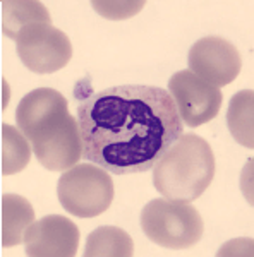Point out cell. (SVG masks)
<instances>
[{
	"mask_svg": "<svg viewBox=\"0 0 254 257\" xmlns=\"http://www.w3.org/2000/svg\"><path fill=\"white\" fill-rule=\"evenodd\" d=\"M77 245L76 223L59 214L38 219L24 233V247L30 257H74Z\"/></svg>",
	"mask_w": 254,
	"mask_h": 257,
	"instance_id": "9c48e42d",
	"label": "cell"
},
{
	"mask_svg": "<svg viewBox=\"0 0 254 257\" xmlns=\"http://www.w3.org/2000/svg\"><path fill=\"white\" fill-rule=\"evenodd\" d=\"M134 243L127 231L117 226H100L88 235L84 257H131Z\"/></svg>",
	"mask_w": 254,
	"mask_h": 257,
	"instance_id": "4fadbf2b",
	"label": "cell"
},
{
	"mask_svg": "<svg viewBox=\"0 0 254 257\" xmlns=\"http://www.w3.org/2000/svg\"><path fill=\"white\" fill-rule=\"evenodd\" d=\"M21 62L35 74H52L72 59V45L64 31L52 24L35 23L23 28L16 38Z\"/></svg>",
	"mask_w": 254,
	"mask_h": 257,
	"instance_id": "5b68a950",
	"label": "cell"
},
{
	"mask_svg": "<svg viewBox=\"0 0 254 257\" xmlns=\"http://www.w3.org/2000/svg\"><path fill=\"white\" fill-rule=\"evenodd\" d=\"M41 167L50 172H62L76 167L82 158V139L77 118L69 115L53 132L31 144Z\"/></svg>",
	"mask_w": 254,
	"mask_h": 257,
	"instance_id": "30bf717a",
	"label": "cell"
},
{
	"mask_svg": "<svg viewBox=\"0 0 254 257\" xmlns=\"http://www.w3.org/2000/svg\"><path fill=\"white\" fill-rule=\"evenodd\" d=\"M82 156L114 175L151 170L182 136L170 93L156 86H114L77 105Z\"/></svg>",
	"mask_w": 254,
	"mask_h": 257,
	"instance_id": "6da1fadb",
	"label": "cell"
},
{
	"mask_svg": "<svg viewBox=\"0 0 254 257\" xmlns=\"http://www.w3.org/2000/svg\"><path fill=\"white\" fill-rule=\"evenodd\" d=\"M69 115L64 94L50 88L33 89L21 99L16 110L18 128L31 144L55 131Z\"/></svg>",
	"mask_w": 254,
	"mask_h": 257,
	"instance_id": "ba28073f",
	"label": "cell"
},
{
	"mask_svg": "<svg viewBox=\"0 0 254 257\" xmlns=\"http://www.w3.org/2000/svg\"><path fill=\"white\" fill-rule=\"evenodd\" d=\"M189 70L196 77L215 88L230 84L240 74V53L230 41L220 36H206L189 50Z\"/></svg>",
	"mask_w": 254,
	"mask_h": 257,
	"instance_id": "52a82bcc",
	"label": "cell"
},
{
	"mask_svg": "<svg viewBox=\"0 0 254 257\" xmlns=\"http://www.w3.org/2000/svg\"><path fill=\"white\" fill-rule=\"evenodd\" d=\"M35 223L33 206L23 196L6 194L2 197V245L14 247L24 242V233Z\"/></svg>",
	"mask_w": 254,
	"mask_h": 257,
	"instance_id": "8fae6325",
	"label": "cell"
},
{
	"mask_svg": "<svg viewBox=\"0 0 254 257\" xmlns=\"http://www.w3.org/2000/svg\"><path fill=\"white\" fill-rule=\"evenodd\" d=\"M95 11L102 14L107 19H127L136 16L137 12L146 6L143 0H134V2H127V0H119V2H107V0H95L91 2Z\"/></svg>",
	"mask_w": 254,
	"mask_h": 257,
	"instance_id": "2e32d148",
	"label": "cell"
},
{
	"mask_svg": "<svg viewBox=\"0 0 254 257\" xmlns=\"http://www.w3.org/2000/svg\"><path fill=\"white\" fill-rule=\"evenodd\" d=\"M31 160L30 141L19 128L2 125V175H14L23 172Z\"/></svg>",
	"mask_w": 254,
	"mask_h": 257,
	"instance_id": "9a60e30c",
	"label": "cell"
},
{
	"mask_svg": "<svg viewBox=\"0 0 254 257\" xmlns=\"http://www.w3.org/2000/svg\"><path fill=\"white\" fill-rule=\"evenodd\" d=\"M114 196L110 173L95 163H82L65 170L57 184V197L62 208L77 218L103 214L114 202Z\"/></svg>",
	"mask_w": 254,
	"mask_h": 257,
	"instance_id": "277c9868",
	"label": "cell"
},
{
	"mask_svg": "<svg viewBox=\"0 0 254 257\" xmlns=\"http://www.w3.org/2000/svg\"><path fill=\"white\" fill-rule=\"evenodd\" d=\"M35 23L52 24L47 7L36 0H4L2 2V31L7 38L16 40L23 28Z\"/></svg>",
	"mask_w": 254,
	"mask_h": 257,
	"instance_id": "7c38bea8",
	"label": "cell"
},
{
	"mask_svg": "<svg viewBox=\"0 0 254 257\" xmlns=\"http://www.w3.org/2000/svg\"><path fill=\"white\" fill-rule=\"evenodd\" d=\"M232 138L245 148H254V91L244 89L234 94L227 111Z\"/></svg>",
	"mask_w": 254,
	"mask_h": 257,
	"instance_id": "5bb4252c",
	"label": "cell"
},
{
	"mask_svg": "<svg viewBox=\"0 0 254 257\" xmlns=\"http://www.w3.org/2000/svg\"><path fill=\"white\" fill-rule=\"evenodd\" d=\"M141 228L151 242L172 250L196 245L205 231L198 209L170 199L149 201L141 211Z\"/></svg>",
	"mask_w": 254,
	"mask_h": 257,
	"instance_id": "3957f363",
	"label": "cell"
},
{
	"mask_svg": "<svg viewBox=\"0 0 254 257\" xmlns=\"http://www.w3.org/2000/svg\"><path fill=\"white\" fill-rule=\"evenodd\" d=\"M213 177V149L196 134H182L153 167V185L158 192L170 201L189 204L203 196Z\"/></svg>",
	"mask_w": 254,
	"mask_h": 257,
	"instance_id": "7a4b0ae2",
	"label": "cell"
},
{
	"mask_svg": "<svg viewBox=\"0 0 254 257\" xmlns=\"http://www.w3.org/2000/svg\"><path fill=\"white\" fill-rule=\"evenodd\" d=\"M176 103L182 122L189 127H199L213 120L222 106V91L196 77L191 70L174 74L166 89Z\"/></svg>",
	"mask_w": 254,
	"mask_h": 257,
	"instance_id": "8992f818",
	"label": "cell"
}]
</instances>
